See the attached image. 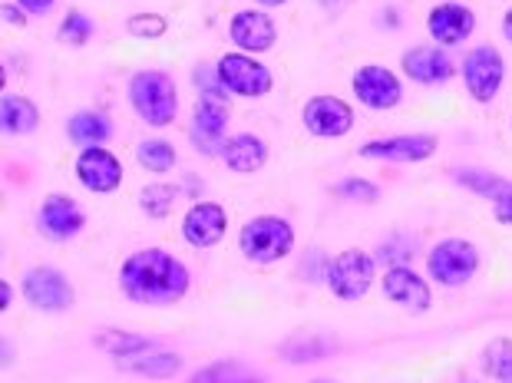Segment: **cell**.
<instances>
[{
	"label": "cell",
	"instance_id": "cell-31",
	"mask_svg": "<svg viewBox=\"0 0 512 383\" xmlns=\"http://www.w3.org/2000/svg\"><path fill=\"white\" fill-rule=\"evenodd\" d=\"M149 344H152L149 337L126 334V331H106V334H96V347H103L106 354H113L116 360H119V357L136 354V350H143V347H149Z\"/></svg>",
	"mask_w": 512,
	"mask_h": 383
},
{
	"label": "cell",
	"instance_id": "cell-28",
	"mask_svg": "<svg viewBox=\"0 0 512 383\" xmlns=\"http://www.w3.org/2000/svg\"><path fill=\"white\" fill-rule=\"evenodd\" d=\"M189 383H265V377H258L252 367L235 364V360H222V364L202 367Z\"/></svg>",
	"mask_w": 512,
	"mask_h": 383
},
{
	"label": "cell",
	"instance_id": "cell-33",
	"mask_svg": "<svg viewBox=\"0 0 512 383\" xmlns=\"http://www.w3.org/2000/svg\"><path fill=\"white\" fill-rule=\"evenodd\" d=\"M328 354L331 350H324V341H318V337H294V341L285 344V350H281V357L294 360V364H301V360H318Z\"/></svg>",
	"mask_w": 512,
	"mask_h": 383
},
{
	"label": "cell",
	"instance_id": "cell-30",
	"mask_svg": "<svg viewBox=\"0 0 512 383\" xmlns=\"http://www.w3.org/2000/svg\"><path fill=\"white\" fill-rule=\"evenodd\" d=\"M126 34L136 40H159L169 34V17L143 10V14H133L126 20Z\"/></svg>",
	"mask_w": 512,
	"mask_h": 383
},
{
	"label": "cell",
	"instance_id": "cell-38",
	"mask_svg": "<svg viewBox=\"0 0 512 383\" xmlns=\"http://www.w3.org/2000/svg\"><path fill=\"white\" fill-rule=\"evenodd\" d=\"M321 4L328 7V10H341V7H347V4H351V0H321Z\"/></svg>",
	"mask_w": 512,
	"mask_h": 383
},
{
	"label": "cell",
	"instance_id": "cell-27",
	"mask_svg": "<svg viewBox=\"0 0 512 383\" xmlns=\"http://www.w3.org/2000/svg\"><path fill=\"white\" fill-rule=\"evenodd\" d=\"M182 189L179 185H169V182H152L139 192V209H143L149 218H166L172 209H176Z\"/></svg>",
	"mask_w": 512,
	"mask_h": 383
},
{
	"label": "cell",
	"instance_id": "cell-40",
	"mask_svg": "<svg viewBox=\"0 0 512 383\" xmlns=\"http://www.w3.org/2000/svg\"><path fill=\"white\" fill-rule=\"evenodd\" d=\"M311 383H337V380H311Z\"/></svg>",
	"mask_w": 512,
	"mask_h": 383
},
{
	"label": "cell",
	"instance_id": "cell-25",
	"mask_svg": "<svg viewBox=\"0 0 512 383\" xmlns=\"http://www.w3.org/2000/svg\"><path fill=\"white\" fill-rule=\"evenodd\" d=\"M176 146L169 139H143L136 146V162L152 175H166L176 169Z\"/></svg>",
	"mask_w": 512,
	"mask_h": 383
},
{
	"label": "cell",
	"instance_id": "cell-12",
	"mask_svg": "<svg viewBox=\"0 0 512 383\" xmlns=\"http://www.w3.org/2000/svg\"><path fill=\"white\" fill-rule=\"evenodd\" d=\"M301 123L314 139H341L354 129V106L341 96H311L301 109Z\"/></svg>",
	"mask_w": 512,
	"mask_h": 383
},
{
	"label": "cell",
	"instance_id": "cell-6",
	"mask_svg": "<svg viewBox=\"0 0 512 383\" xmlns=\"http://www.w3.org/2000/svg\"><path fill=\"white\" fill-rule=\"evenodd\" d=\"M215 76H219L222 90L228 96H242V100H258V96H268L275 80H271V70L261 60H255V53H242V50H228L215 60Z\"/></svg>",
	"mask_w": 512,
	"mask_h": 383
},
{
	"label": "cell",
	"instance_id": "cell-32",
	"mask_svg": "<svg viewBox=\"0 0 512 383\" xmlns=\"http://www.w3.org/2000/svg\"><path fill=\"white\" fill-rule=\"evenodd\" d=\"M334 192L341 195V199H347V202H361V205L380 202V189L374 182H367V179H344V182L334 185Z\"/></svg>",
	"mask_w": 512,
	"mask_h": 383
},
{
	"label": "cell",
	"instance_id": "cell-20",
	"mask_svg": "<svg viewBox=\"0 0 512 383\" xmlns=\"http://www.w3.org/2000/svg\"><path fill=\"white\" fill-rule=\"evenodd\" d=\"M453 179L493 205V218L499 225H512V179H503V175L486 169H456Z\"/></svg>",
	"mask_w": 512,
	"mask_h": 383
},
{
	"label": "cell",
	"instance_id": "cell-9",
	"mask_svg": "<svg viewBox=\"0 0 512 383\" xmlns=\"http://www.w3.org/2000/svg\"><path fill=\"white\" fill-rule=\"evenodd\" d=\"M351 93L361 106L384 113V109L400 106L403 83L394 70L384 67V63H364V67H357L351 76Z\"/></svg>",
	"mask_w": 512,
	"mask_h": 383
},
{
	"label": "cell",
	"instance_id": "cell-3",
	"mask_svg": "<svg viewBox=\"0 0 512 383\" xmlns=\"http://www.w3.org/2000/svg\"><path fill=\"white\" fill-rule=\"evenodd\" d=\"M238 248L255 265H275L288 258L294 248V225L281 215H258L242 225L238 232Z\"/></svg>",
	"mask_w": 512,
	"mask_h": 383
},
{
	"label": "cell",
	"instance_id": "cell-39",
	"mask_svg": "<svg viewBox=\"0 0 512 383\" xmlns=\"http://www.w3.org/2000/svg\"><path fill=\"white\" fill-rule=\"evenodd\" d=\"M258 7H281V4H288V0H255Z\"/></svg>",
	"mask_w": 512,
	"mask_h": 383
},
{
	"label": "cell",
	"instance_id": "cell-22",
	"mask_svg": "<svg viewBox=\"0 0 512 383\" xmlns=\"http://www.w3.org/2000/svg\"><path fill=\"white\" fill-rule=\"evenodd\" d=\"M116 367L133 370V374H143L149 380H169L182 370V357L172 354V350H166V347H159V344H149L143 350H136V354L119 357Z\"/></svg>",
	"mask_w": 512,
	"mask_h": 383
},
{
	"label": "cell",
	"instance_id": "cell-23",
	"mask_svg": "<svg viewBox=\"0 0 512 383\" xmlns=\"http://www.w3.org/2000/svg\"><path fill=\"white\" fill-rule=\"evenodd\" d=\"M0 129L4 136H30L40 129V109L20 93H4L0 100Z\"/></svg>",
	"mask_w": 512,
	"mask_h": 383
},
{
	"label": "cell",
	"instance_id": "cell-1",
	"mask_svg": "<svg viewBox=\"0 0 512 383\" xmlns=\"http://www.w3.org/2000/svg\"><path fill=\"white\" fill-rule=\"evenodd\" d=\"M119 288L133 304L143 308H169L192 288V275L166 248H139L119 268Z\"/></svg>",
	"mask_w": 512,
	"mask_h": 383
},
{
	"label": "cell",
	"instance_id": "cell-19",
	"mask_svg": "<svg viewBox=\"0 0 512 383\" xmlns=\"http://www.w3.org/2000/svg\"><path fill=\"white\" fill-rule=\"evenodd\" d=\"M228 40L242 53H268L278 43V24L268 10H238L228 20Z\"/></svg>",
	"mask_w": 512,
	"mask_h": 383
},
{
	"label": "cell",
	"instance_id": "cell-36",
	"mask_svg": "<svg viewBox=\"0 0 512 383\" xmlns=\"http://www.w3.org/2000/svg\"><path fill=\"white\" fill-rule=\"evenodd\" d=\"M10 301H14V284L4 281V284H0V311H7Z\"/></svg>",
	"mask_w": 512,
	"mask_h": 383
},
{
	"label": "cell",
	"instance_id": "cell-21",
	"mask_svg": "<svg viewBox=\"0 0 512 383\" xmlns=\"http://www.w3.org/2000/svg\"><path fill=\"white\" fill-rule=\"evenodd\" d=\"M222 162L238 175H252L268 166V142L258 133H238L228 136L222 146Z\"/></svg>",
	"mask_w": 512,
	"mask_h": 383
},
{
	"label": "cell",
	"instance_id": "cell-41",
	"mask_svg": "<svg viewBox=\"0 0 512 383\" xmlns=\"http://www.w3.org/2000/svg\"><path fill=\"white\" fill-rule=\"evenodd\" d=\"M509 126H512V123H509Z\"/></svg>",
	"mask_w": 512,
	"mask_h": 383
},
{
	"label": "cell",
	"instance_id": "cell-10",
	"mask_svg": "<svg viewBox=\"0 0 512 383\" xmlns=\"http://www.w3.org/2000/svg\"><path fill=\"white\" fill-rule=\"evenodd\" d=\"M20 288H24V298H27L30 308L47 311V314L67 311V308H73V301H76V291H73L70 278L63 275L60 268H50V265L30 268Z\"/></svg>",
	"mask_w": 512,
	"mask_h": 383
},
{
	"label": "cell",
	"instance_id": "cell-26",
	"mask_svg": "<svg viewBox=\"0 0 512 383\" xmlns=\"http://www.w3.org/2000/svg\"><path fill=\"white\" fill-rule=\"evenodd\" d=\"M479 367H483L486 377H493L499 383H512V337H493L483 347Z\"/></svg>",
	"mask_w": 512,
	"mask_h": 383
},
{
	"label": "cell",
	"instance_id": "cell-35",
	"mask_svg": "<svg viewBox=\"0 0 512 383\" xmlns=\"http://www.w3.org/2000/svg\"><path fill=\"white\" fill-rule=\"evenodd\" d=\"M4 20L7 24H27V14L14 4V0H10V4H4Z\"/></svg>",
	"mask_w": 512,
	"mask_h": 383
},
{
	"label": "cell",
	"instance_id": "cell-7",
	"mask_svg": "<svg viewBox=\"0 0 512 383\" xmlns=\"http://www.w3.org/2000/svg\"><path fill=\"white\" fill-rule=\"evenodd\" d=\"M463 83L470 100L476 103H493L499 90L506 83V60L493 43H483V47H473L460 63Z\"/></svg>",
	"mask_w": 512,
	"mask_h": 383
},
{
	"label": "cell",
	"instance_id": "cell-4",
	"mask_svg": "<svg viewBox=\"0 0 512 383\" xmlns=\"http://www.w3.org/2000/svg\"><path fill=\"white\" fill-rule=\"evenodd\" d=\"M374 278H377V261L361 248H344L341 255H334L328 261V271H324V281H328L331 294L347 304L367 298V291L374 288Z\"/></svg>",
	"mask_w": 512,
	"mask_h": 383
},
{
	"label": "cell",
	"instance_id": "cell-8",
	"mask_svg": "<svg viewBox=\"0 0 512 383\" xmlns=\"http://www.w3.org/2000/svg\"><path fill=\"white\" fill-rule=\"evenodd\" d=\"M228 103L222 90H209L199 96V103L192 109L189 139L202 156H222V146L228 139Z\"/></svg>",
	"mask_w": 512,
	"mask_h": 383
},
{
	"label": "cell",
	"instance_id": "cell-13",
	"mask_svg": "<svg viewBox=\"0 0 512 383\" xmlns=\"http://www.w3.org/2000/svg\"><path fill=\"white\" fill-rule=\"evenodd\" d=\"M76 182L93 195H113L123 185V162L113 149L106 146H90L80 149V156L73 162Z\"/></svg>",
	"mask_w": 512,
	"mask_h": 383
},
{
	"label": "cell",
	"instance_id": "cell-24",
	"mask_svg": "<svg viewBox=\"0 0 512 383\" xmlns=\"http://www.w3.org/2000/svg\"><path fill=\"white\" fill-rule=\"evenodd\" d=\"M67 136L83 149L106 146L113 139V119L106 113H96V109H80L67 119Z\"/></svg>",
	"mask_w": 512,
	"mask_h": 383
},
{
	"label": "cell",
	"instance_id": "cell-16",
	"mask_svg": "<svg viewBox=\"0 0 512 383\" xmlns=\"http://www.w3.org/2000/svg\"><path fill=\"white\" fill-rule=\"evenodd\" d=\"M228 232V212L219 202H195L182 215V238L192 248H215L222 245V238Z\"/></svg>",
	"mask_w": 512,
	"mask_h": 383
},
{
	"label": "cell",
	"instance_id": "cell-2",
	"mask_svg": "<svg viewBox=\"0 0 512 383\" xmlns=\"http://www.w3.org/2000/svg\"><path fill=\"white\" fill-rule=\"evenodd\" d=\"M129 106L152 129H166L179 119V86L166 70H139L126 86Z\"/></svg>",
	"mask_w": 512,
	"mask_h": 383
},
{
	"label": "cell",
	"instance_id": "cell-17",
	"mask_svg": "<svg viewBox=\"0 0 512 383\" xmlns=\"http://www.w3.org/2000/svg\"><path fill=\"white\" fill-rule=\"evenodd\" d=\"M380 288H384V298L390 304H397L403 311H427L433 304V291H430V281L417 275L410 265H390L380 278Z\"/></svg>",
	"mask_w": 512,
	"mask_h": 383
},
{
	"label": "cell",
	"instance_id": "cell-29",
	"mask_svg": "<svg viewBox=\"0 0 512 383\" xmlns=\"http://www.w3.org/2000/svg\"><path fill=\"white\" fill-rule=\"evenodd\" d=\"M93 34H96V27L90 14H83V10H67V17H63L57 27V40L67 43V47H86V43L93 40Z\"/></svg>",
	"mask_w": 512,
	"mask_h": 383
},
{
	"label": "cell",
	"instance_id": "cell-18",
	"mask_svg": "<svg viewBox=\"0 0 512 383\" xmlns=\"http://www.w3.org/2000/svg\"><path fill=\"white\" fill-rule=\"evenodd\" d=\"M83 225H86V212L70 199V195L53 192L40 202L37 228L43 238H50V242H70L73 235L83 232Z\"/></svg>",
	"mask_w": 512,
	"mask_h": 383
},
{
	"label": "cell",
	"instance_id": "cell-15",
	"mask_svg": "<svg viewBox=\"0 0 512 383\" xmlns=\"http://www.w3.org/2000/svg\"><path fill=\"white\" fill-rule=\"evenodd\" d=\"M476 30V14L473 7H466L463 0H443V4L430 7L427 14V34L433 37V43L440 47H460L473 37Z\"/></svg>",
	"mask_w": 512,
	"mask_h": 383
},
{
	"label": "cell",
	"instance_id": "cell-34",
	"mask_svg": "<svg viewBox=\"0 0 512 383\" xmlns=\"http://www.w3.org/2000/svg\"><path fill=\"white\" fill-rule=\"evenodd\" d=\"M14 4L24 10L27 17H47L53 7H57V0H14Z\"/></svg>",
	"mask_w": 512,
	"mask_h": 383
},
{
	"label": "cell",
	"instance_id": "cell-37",
	"mask_svg": "<svg viewBox=\"0 0 512 383\" xmlns=\"http://www.w3.org/2000/svg\"><path fill=\"white\" fill-rule=\"evenodd\" d=\"M503 37L512 43V7H509L506 14H503Z\"/></svg>",
	"mask_w": 512,
	"mask_h": 383
},
{
	"label": "cell",
	"instance_id": "cell-11",
	"mask_svg": "<svg viewBox=\"0 0 512 383\" xmlns=\"http://www.w3.org/2000/svg\"><path fill=\"white\" fill-rule=\"evenodd\" d=\"M440 149V139L433 133H407V136H384L357 146V156L374 162H397V166H413L427 162Z\"/></svg>",
	"mask_w": 512,
	"mask_h": 383
},
{
	"label": "cell",
	"instance_id": "cell-5",
	"mask_svg": "<svg viewBox=\"0 0 512 383\" xmlns=\"http://www.w3.org/2000/svg\"><path fill=\"white\" fill-rule=\"evenodd\" d=\"M479 271V248L470 238H443L427 251V278L443 288H463Z\"/></svg>",
	"mask_w": 512,
	"mask_h": 383
},
{
	"label": "cell",
	"instance_id": "cell-14",
	"mask_svg": "<svg viewBox=\"0 0 512 383\" xmlns=\"http://www.w3.org/2000/svg\"><path fill=\"white\" fill-rule=\"evenodd\" d=\"M400 70L407 80L420 86H443L453 80L456 63L450 57V50L440 47V43H417V47L403 50Z\"/></svg>",
	"mask_w": 512,
	"mask_h": 383
}]
</instances>
